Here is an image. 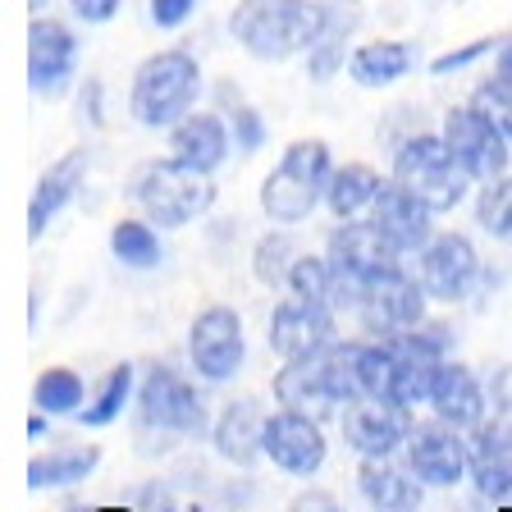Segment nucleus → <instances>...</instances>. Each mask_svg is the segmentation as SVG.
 <instances>
[{"instance_id": "obj_1", "label": "nucleus", "mask_w": 512, "mask_h": 512, "mask_svg": "<svg viewBox=\"0 0 512 512\" xmlns=\"http://www.w3.org/2000/svg\"><path fill=\"white\" fill-rule=\"evenodd\" d=\"M448 362V330L444 325H426V330H403L389 339L362 343L357 352V375H362V398L389 407L430 403V384H435L439 366Z\"/></svg>"}, {"instance_id": "obj_2", "label": "nucleus", "mask_w": 512, "mask_h": 512, "mask_svg": "<svg viewBox=\"0 0 512 512\" xmlns=\"http://www.w3.org/2000/svg\"><path fill=\"white\" fill-rule=\"evenodd\" d=\"M357 352L362 343H330V348L298 357V362L279 366L275 375V403L307 412L316 421H330L339 407L362 398V375H357Z\"/></svg>"}, {"instance_id": "obj_3", "label": "nucleus", "mask_w": 512, "mask_h": 512, "mask_svg": "<svg viewBox=\"0 0 512 512\" xmlns=\"http://www.w3.org/2000/svg\"><path fill=\"white\" fill-rule=\"evenodd\" d=\"M229 32L256 60H288L311 51L325 32V10L311 0H238L229 14Z\"/></svg>"}, {"instance_id": "obj_4", "label": "nucleus", "mask_w": 512, "mask_h": 512, "mask_svg": "<svg viewBox=\"0 0 512 512\" xmlns=\"http://www.w3.org/2000/svg\"><path fill=\"white\" fill-rule=\"evenodd\" d=\"M330 147L316 138L293 142V147L279 156V165L266 174L261 183V211L279 224H298L316 211V202L330 188Z\"/></svg>"}, {"instance_id": "obj_5", "label": "nucleus", "mask_w": 512, "mask_h": 512, "mask_svg": "<svg viewBox=\"0 0 512 512\" xmlns=\"http://www.w3.org/2000/svg\"><path fill=\"white\" fill-rule=\"evenodd\" d=\"M197 87H202V69L188 51H160L151 60L138 64L133 74V92H128V106L133 119L147 128H170L197 101Z\"/></svg>"}, {"instance_id": "obj_6", "label": "nucleus", "mask_w": 512, "mask_h": 512, "mask_svg": "<svg viewBox=\"0 0 512 512\" xmlns=\"http://www.w3.org/2000/svg\"><path fill=\"white\" fill-rule=\"evenodd\" d=\"M128 192L147 211V220H156L160 229H179V224L206 215L215 202L211 174L192 170L183 160H151V165H142L133 174V183H128Z\"/></svg>"}, {"instance_id": "obj_7", "label": "nucleus", "mask_w": 512, "mask_h": 512, "mask_svg": "<svg viewBox=\"0 0 512 512\" xmlns=\"http://www.w3.org/2000/svg\"><path fill=\"white\" fill-rule=\"evenodd\" d=\"M325 261L334 270V307H357V293H362L366 279L394 270L403 261V252L371 220H348L330 234Z\"/></svg>"}, {"instance_id": "obj_8", "label": "nucleus", "mask_w": 512, "mask_h": 512, "mask_svg": "<svg viewBox=\"0 0 512 512\" xmlns=\"http://www.w3.org/2000/svg\"><path fill=\"white\" fill-rule=\"evenodd\" d=\"M394 183H403L407 192H416L430 211H453V206L467 197L471 174L462 170L458 156L448 151L444 133H439V138L421 133V138H412V142H403V147H398Z\"/></svg>"}, {"instance_id": "obj_9", "label": "nucleus", "mask_w": 512, "mask_h": 512, "mask_svg": "<svg viewBox=\"0 0 512 512\" xmlns=\"http://www.w3.org/2000/svg\"><path fill=\"white\" fill-rule=\"evenodd\" d=\"M426 288L421 279L403 275V266L384 270V275L366 279L362 293H357V316L362 325L375 334V339H389V334H403V330H416L421 316H426Z\"/></svg>"}, {"instance_id": "obj_10", "label": "nucleus", "mask_w": 512, "mask_h": 512, "mask_svg": "<svg viewBox=\"0 0 512 512\" xmlns=\"http://www.w3.org/2000/svg\"><path fill=\"white\" fill-rule=\"evenodd\" d=\"M188 357H192V371L202 375V380H215V384L234 380L243 357H247V339H243L238 311L234 307H206L188 330Z\"/></svg>"}, {"instance_id": "obj_11", "label": "nucleus", "mask_w": 512, "mask_h": 512, "mask_svg": "<svg viewBox=\"0 0 512 512\" xmlns=\"http://www.w3.org/2000/svg\"><path fill=\"white\" fill-rule=\"evenodd\" d=\"M138 421H142V430L197 435V430L206 426L202 394H197L183 375H174L170 366H156L138 389Z\"/></svg>"}, {"instance_id": "obj_12", "label": "nucleus", "mask_w": 512, "mask_h": 512, "mask_svg": "<svg viewBox=\"0 0 512 512\" xmlns=\"http://www.w3.org/2000/svg\"><path fill=\"white\" fill-rule=\"evenodd\" d=\"M261 453L288 476H316L320 462H325V430H320L316 416L279 407L261 426Z\"/></svg>"}, {"instance_id": "obj_13", "label": "nucleus", "mask_w": 512, "mask_h": 512, "mask_svg": "<svg viewBox=\"0 0 512 512\" xmlns=\"http://www.w3.org/2000/svg\"><path fill=\"white\" fill-rule=\"evenodd\" d=\"M407 467L421 485H435V490H448V485H458L471 467V448L467 439L458 435V426H448V421H426V426H412L407 435Z\"/></svg>"}, {"instance_id": "obj_14", "label": "nucleus", "mask_w": 512, "mask_h": 512, "mask_svg": "<svg viewBox=\"0 0 512 512\" xmlns=\"http://www.w3.org/2000/svg\"><path fill=\"white\" fill-rule=\"evenodd\" d=\"M444 142L448 151L458 156V165L471 174V179H499L508 170V138L490 119L480 115L476 106H462V110H448L444 119Z\"/></svg>"}, {"instance_id": "obj_15", "label": "nucleus", "mask_w": 512, "mask_h": 512, "mask_svg": "<svg viewBox=\"0 0 512 512\" xmlns=\"http://www.w3.org/2000/svg\"><path fill=\"white\" fill-rule=\"evenodd\" d=\"M407 435H412L407 407H389L375 398H357L343 407V439L362 458H394L398 448H407Z\"/></svg>"}, {"instance_id": "obj_16", "label": "nucleus", "mask_w": 512, "mask_h": 512, "mask_svg": "<svg viewBox=\"0 0 512 512\" xmlns=\"http://www.w3.org/2000/svg\"><path fill=\"white\" fill-rule=\"evenodd\" d=\"M330 343H334V311L330 307L288 298V302H279L275 316H270V348H275L284 362L311 357V352L330 348Z\"/></svg>"}, {"instance_id": "obj_17", "label": "nucleus", "mask_w": 512, "mask_h": 512, "mask_svg": "<svg viewBox=\"0 0 512 512\" xmlns=\"http://www.w3.org/2000/svg\"><path fill=\"white\" fill-rule=\"evenodd\" d=\"M476 247L462 234H439L421 247V288L439 302H462L476 279Z\"/></svg>"}, {"instance_id": "obj_18", "label": "nucleus", "mask_w": 512, "mask_h": 512, "mask_svg": "<svg viewBox=\"0 0 512 512\" xmlns=\"http://www.w3.org/2000/svg\"><path fill=\"white\" fill-rule=\"evenodd\" d=\"M78 64V42L74 32L55 19H32L28 28V83L32 92L55 96Z\"/></svg>"}, {"instance_id": "obj_19", "label": "nucleus", "mask_w": 512, "mask_h": 512, "mask_svg": "<svg viewBox=\"0 0 512 512\" xmlns=\"http://www.w3.org/2000/svg\"><path fill=\"white\" fill-rule=\"evenodd\" d=\"M471 485L485 499H508L512 494V421H480L471 426Z\"/></svg>"}, {"instance_id": "obj_20", "label": "nucleus", "mask_w": 512, "mask_h": 512, "mask_svg": "<svg viewBox=\"0 0 512 512\" xmlns=\"http://www.w3.org/2000/svg\"><path fill=\"white\" fill-rule=\"evenodd\" d=\"M430 215H435V211H430L416 192H407L403 183H384L380 197H375V206H371V224L403 256L407 252H421V247L430 243Z\"/></svg>"}, {"instance_id": "obj_21", "label": "nucleus", "mask_w": 512, "mask_h": 512, "mask_svg": "<svg viewBox=\"0 0 512 512\" xmlns=\"http://www.w3.org/2000/svg\"><path fill=\"white\" fill-rule=\"evenodd\" d=\"M430 412L458 430L480 426V421H485V389H480V380L467 371V366L444 362L435 375V384H430Z\"/></svg>"}, {"instance_id": "obj_22", "label": "nucleus", "mask_w": 512, "mask_h": 512, "mask_svg": "<svg viewBox=\"0 0 512 512\" xmlns=\"http://www.w3.org/2000/svg\"><path fill=\"white\" fill-rule=\"evenodd\" d=\"M83 174H87V151H69V156L55 160L51 170L42 174V183H37V192H32V202H28V238L46 234V224L69 206V197L78 192Z\"/></svg>"}, {"instance_id": "obj_23", "label": "nucleus", "mask_w": 512, "mask_h": 512, "mask_svg": "<svg viewBox=\"0 0 512 512\" xmlns=\"http://www.w3.org/2000/svg\"><path fill=\"white\" fill-rule=\"evenodd\" d=\"M357 490L380 512H412L421 503V480L412 476V467H394L389 458H366L357 471Z\"/></svg>"}, {"instance_id": "obj_24", "label": "nucleus", "mask_w": 512, "mask_h": 512, "mask_svg": "<svg viewBox=\"0 0 512 512\" xmlns=\"http://www.w3.org/2000/svg\"><path fill=\"white\" fill-rule=\"evenodd\" d=\"M170 151H174V160L211 174V170H220L224 151H229V133H224V124L215 115H183L170 133Z\"/></svg>"}, {"instance_id": "obj_25", "label": "nucleus", "mask_w": 512, "mask_h": 512, "mask_svg": "<svg viewBox=\"0 0 512 512\" xmlns=\"http://www.w3.org/2000/svg\"><path fill=\"white\" fill-rule=\"evenodd\" d=\"M261 426H266V416L252 407V398L229 403L220 412V421H215V448L229 462H252L261 453Z\"/></svg>"}, {"instance_id": "obj_26", "label": "nucleus", "mask_w": 512, "mask_h": 512, "mask_svg": "<svg viewBox=\"0 0 512 512\" xmlns=\"http://www.w3.org/2000/svg\"><path fill=\"white\" fill-rule=\"evenodd\" d=\"M380 188H384V179L375 170H366V165H339L330 174V188H325V206L339 220H352L357 211H371Z\"/></svg>"}, {"instance_id": "obj_27", "label": "nucleus", "mask_w": 512, "mask_h": 512, "mask_svg": "<svg viewBox=\"0 0 512 512\" xmlns=\"http://www.w3.org/2000/svg\"><path fill=\"white\" fill-rule=\"evenodd\" d=\"M101 462L92 444L87 448H60V453H46V458L28 462V490H64V485H78V480L92 476V467Z\"/></svg>"}, {"instance_id": "obj_28", "label": "nucleus", "mask_w": 512, "mask_h": 512, "mask_svg": "<svg viewBox=\"0 0 512 512\" xmlns=\"http://www.w3.org/2000/svg\"><path fill=\"white\" fill-rule=\"evenodd\" d=\"M348 69L362 87H389L412 69V46L407 42H371L352 55Z\"/></svg>"}, {"instance_id": "obj_29", "label": "nucleus", "mask_w": 512, "mask_h": 512, "mask_svg": "<svg viewBox=\"0 0 512 512\" xmlns=\"http://www.w3.org/2000/svg\"><path fill=\"white\" fill-rule=\"evenodd\" d=\"M128 394H133V366L119 362L115 371H110L106 380H101V389H96L92 403H87L83 412H78V416H83V426H87V430L110 426V421H115V416L128 407Z\"/></svg>"}, {"instance_id": "obj_30", "label": "nucleus", "mask_w": 512, "mask_h": 512, "mask_svg": "<svg viewBox=\"0 0 512 512\" xmlns=\"http://www.w3.org/2000/svg\"><path fill=\"white\" fill-rule=\"evenodd\" d=\"M110 252L133 270H151L160 261V243H156V229L142 220H119L110 229Z\"/></svg>"}, {"instance_id": "obj_31", "label": "nucleus", "mask_w": 512, "mask_h": 512, "mask_svg": "<svg viewBox=\"0 0 512 512\" xmlns=\"http://www.w3.org/2000/svg\"><path fill=\"white\" fill-rule=\"evenodd\" d=\"M288 293L302 302H316V307L334 311V270L325 256H298L293 270H288Z\"/></svg>"}, {"instance_id": "obj_32", "label": "nucleus", "mask_w": 512, "mask_h": 512, "mask_svg": "<svg viewBox=\"0 0 512 512\" xmlns=\"http://www.w3.org/2000/svg\"><path fill=\"white\" fill-rule=\"evenodd\" d=\"M32 403L42 407V412H51V416L74 412V407L83 403V380H78L74 371L55 366V371H46L42 380H37V389H32Z\"/></svg>"}, {"instance_id": "obj_33", "label": "nucleus", "mask_w": 512, "mask_h": 512, "mask_svg": "<svg viewBox=\"0 0 512 512\" xmlns=\"http://www.w3.org/2000/svg\"><path fill=\"white\" fill-rule=\"evenodd\" d=\"M476 220L490 229L494 238H503V243H512V179H490L485 183V192H480L476 202Z\"/></svg>"}, {"instance_id": "obj_34", "label": "nucleus", "mask_w": 512, "mask_h": 512, "mask_svg": "<svg viewBox=\"0 0 512 512\" xmlns=\"http://www.w3.org/2000/svg\"><path fill=\"white\" fill-rule=\"evenodd\" d=\"M471 106H476L480 115L490 119L503 138L512 142V83H508V78L499 74V78H490V83H480L476 96H471Z\"/></svg>"}, {"instance_id": "obj_35", "label": "nucleus", "mask_w": 512, "mask_h": 512, "mask_svg": "<svg viewBox=\"0 0 512 512\" xmlns=\"http://www.w3.org/2000/svg\"><path fill=\"white\" fill-rule=\"evenodd\" d=\"M293 243H288L284 234H270V238H261L256 243V279H266L270 288H279V284H288V270H293Z\"/></svg>"}, {"instance_id": "obj_36", "label": "nucleus", "mask_w": 512, "mask_h": 512, "mask_svg": "<svg viewBox=\"0 0 512 512\" xmlns=\"http://www.w3.org/2000/svg\"><path fill=\"white\" fill-rule=\"evenodd\" d=\"M234 133H238V147L243 151H256L261 142H266V128H261V119H256V110H234Z\"/></svg>"}, {"instance_id": "obj_37", "label": "nucleus", "mask_w": 512, "mask_h": 512, "mask_svg": "<svg viewBox=\"0 0 512 512\" xmlns=\"http://www.w3.org/2000/svg\"><path fill=\"white\" fill-rule=\"evenodd\" d=\"M192 10H197V0H151V19H156V28H179Z\"/></svg>"}, {"instance_id": "obj_38", "label": "nucleus", "mask_w": 512, "mask_h": 512, "mask_svg": "<svg viewBox=\"0 0 512 512\" xmlns=\"http://www.w3.org/2000/svg\"><path fill=\"white\" fill-rule=\"evenodd\" d=\"M494 42H471V46H462V51H448V55H439L435 64H430V74H453V69H462V64H471V60H480V55L490 51Z\"/></svg>"}, {"instance_id": "obj_39", "label": "nucleus", "mask_w": 512, "mask_h": 512, "mask_svg": "<svg viewBox=\"0 0 512 512\" xmlns=\"http://www.w3.org/2000/svg\"><path fill=\"white\" fill-rule=\"evenodd\" d=\"M69 5H74V14L83 23H106V19H115V10L124 0H69Z\"/></svg>"}, {"instance_id": "obj_40", "label": "nucleus", "mask_w": 512, "mask_h": 512, "mask_svg": "<svg viewBox=\"0 0 512 512\" xmlns=\"http://www.w3.org/2000/svg\"><path fill=\"white\" fill-rule=\"evenodd\" d=\"M499 74H503V78H508V83H512V42H508V46H503V51H499Z\"/></svg>"}, {"instance_id": "obj_41", "label": "nucleus", "mask_w": 512, "mask_h": 512, "mask_svg": "<svg viewBox=\"0 0 512 512\" xmlns=\"http://www.w3.org/2000/svg\"><path fill=\"white\" fill-rule=\"evenodd\" d=\"M87 119L101 124V110H96V83H87Z\"/></svg>"}, {"instance_id": "obj_42", "label": "nucleus", "mask_w": 512, "mask_h": 512, "mask_svg": "<svg viewBox=\"0 0 512 512\" xmlns=\"http://www.w3.org/2000/svg\"><path fill=\"white\" fill-rule=\"evenodd\" d=\"M28 435H32V439H42V435H46V421H42V407H37V412H32V421H28Z\"/></svg>"}, {"instance_id": "obj_43", "label": "nucleus", "mask_w": 512, "mask_h": 512, "mask_svg": "<svg viewBox=\"0 0 512 512\" xmlns=\"http://www.w3.org/2000/svg\"><path fill=\"white\" fill-rule=\"evenodd\" d=\"M64 512H83V508H64ZM96 512H128V508H96Z\"/></svg>"}, {"instance_id": "obj_44", "label": "nucleus", "mask_w": 512, "mask_h": 512, "mask_svg": "<svg viewBox=\"0 0 512 512\" xmlns=\"http://www.w3.org/2000/svg\"><path fill=\"white\" fill-rule=\"evenodd\" d=\"M42 5H46V0H28V10H42Z\"/></svg>"}]
</instances>
